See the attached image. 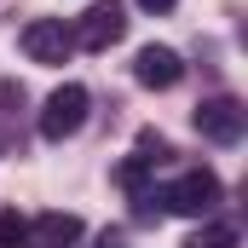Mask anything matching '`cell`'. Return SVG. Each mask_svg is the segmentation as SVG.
<instances>
[{
    "label": "cell",
    "instance_id": "cell-1",
    "mask_svg": "<svg viewBox=\"0 0 248 248\" xmlns=\"http://www.w3.org/2000/svg\"><path fill=\"white\" fill-rule=\"evenodd\" d=\"M87 110H93V93H87L81 81H63L58 93L46 98V110H41V139L63 144L69 133H81V127H87Z\"/></svg>",
    "mask_w": 248,
    "mask_h": 248
},
{
    "label": "cell",
    "instance_id": "cell-2",
    "mask_svg": "<svg viewBox=\"0 0 248 248\" xmlns=\"http://www.w3.org/2000/svg\"><path fill=\"white\" fill-rule=\"evenodd\" d=\"M69 35H75V46H81V52H110V46L127 35L122 0H93V6H87V17H81Z\"/></svg>",
    "mask_w": 248,
    "mask_h": 248
},
{
    "label": "cell",
    "instance_id": "cell-3",
    "mask_svg": "<svg viewBox=\"0 0 248 248\" xmlns=\"http://www.w3.org/2000/svg\"><path fill=\"white\" fill-rule=\"evenodd\" d=\"M190 122H196V133H202L208 144H237V139H243V127H248V110L237 104V98H225V93H219V98H202Z\"/></svg>",
    "mask_w": 248,
    "mask_h": 248
},
{
    "label": "cell",
    "instance_id": "cell-4",
    "mask_svg": "<svg viewBox=\"0 0 248 248\" xmlns=\"http://www.w3.org/2000/svg\"><path fill=\"white\" fill-rule=\"evenodd\" d=\"M214 202H219V173H208V168L179 173L173 185L162 190V208L168 214H214Z\"/></svg>",
    "mask_w": 248,
    "mask_h": 248
},
{
    "label": "cell",
    "instance_id": "cell-5",
    "mask_svg": "<svg viewBox=\"0 0 248 248\" xmlns=\"http://www.w3.org/2000/svg\"><path fill=\"white\" fill-rule=\"evenodd\" d=\"M23 52H29V63H63L75 52V35L63 29V17H35L23 29Z\"/></svg>",
    "mask_w": 248,
    "mask_h": 248
},
{
    "label": "cell",
    "instance_id": "cell-6",
    "mask_svg": "<svg viewBox=\"0 0 248 248\" xmlns=\"http://www.w3.org/2000/svg\"><path fill=\"white\" fill-rule=\"evenodd\" d=\"M133 75H139V87H156V93H168V87H179L185 63H179V52H173V46H139Z\"/></svg>",
    "mask_w": 248,
    "mask_h": 248
},
{
    "label": "cell",
    "instance_id": "cell-7",
    "mask_svg": "<svg viewBox=\"0 0 248 248\" xmlns=\"http://www.w3.org/2000/svg\"><path fill=\"white\" fill-rule=\"evenodd\" d=\"M23 243L29 248H69V243H81V214H41V219L23 231Z\"/></svg>",
    "mask_w": 248,
    "mask_h": 248
},
{
    "label": "cell",
    "instance_id": "cell-8",
    "mask_svg": "<svg viewBox=\"0 0 248 248\" xmlns=\"http://www.w3.org/2000/svg\"><path fill=\"white\" fill-rule=\"evenodd\" d=\"M185 248H237V231H231V225H202Z\"/></svg>",
    "mask_w": 248,
    "mask_h": 248
},
{
    "label": "cell",
    "instance_id": "cell-9",
    "mask_svg": "<svg viewBox=\"0 0 248 248\" xmlns=\"http://www.w3.org/2000/svg\"><path fill=\"white\" fill-rule=\"evenodd\" d=\"M23 231H29V225H23L17 214H0V248H17V243H23Z\"/></svg>",
    "mask_w": 248,
    "mask_h": 248
},
{
    "label": "cell",
    "instance_id": "cell-10",
    "mask_svg": "<svg viewBox=\"0 0 248 248\" xmlns=\"http://www.w3.org/2000/svg\"><path fill=\"white\" fill-rule=\"evenodd\" d=\"M139 6H144V12H173L179 0H139Z\"/></svg>",
    "mask_w": 248,
    "mask_h": 248
},
{
    "label": "cell",
    "instance_id": "cell-11",
    "mask_svg": "<svg viewBox=\"0 0 248 248\" xmlns=\"http://www.w3.org/2000/svg\"><path fill=\"white\" fill-rule=\"evenodd\" d=\"M98 248H116V237H104V243H98Z\"/></svg>",
    "mask_w": 248,
    "mask_h": 248
}]
</instances>
